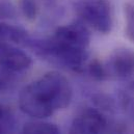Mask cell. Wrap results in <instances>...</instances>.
<instances>
[{
  "label": "cell",
  "instance_id": "cell-3",
  "mask_svg": "<svg viewBox=\"0 0 134 134\" xmlns=\"http://www.w3.org/2000/svg\"><path fill=\"white\" fill-rule=\"evenodd\" d=\"M72 7L87 27L108 34L113 27V8L109 0H72Z\"/></svg>",
  "mask_w": 134,
  "mask_h": 134
},
{
  "label": "cell",
  "instance_id": "cell-17",
  "mask_svg": "<svg viewBox=\"0 0 134 134\" xmlns=\"http://www.w3.org/2000/svg\"><path fill=\"white\" fill-rule=\"evenodd\" d=\"M128 90H129V91H131L132 93H134V83L130 86V87H128Z\"/></svg>",
  "mask_w": 134,
  "mask_h": 134
},
{
  "label": "cell",
  "instance_id": "cell-1",
  "mask_svg": "<svg viewBox=\"0 0 134 134\" xmlns=\"http://www.w3.org/2000/svg\"><path fill=\"white\" fill-rule=\"evenodd\" d=\"M91 32L80 20L59 26L50 37H29L25 47L52 64L75 73H84L88 63Z\"/></svg>",
  "mask_w": 134,
  "mask_h": 134
},
{
  "label": "cell",
  "instance_id": "cell-15",
  "mask_svg": "<svg viewBox=\"0 0 134 134\" xmlns=\"http://www.w3.org/2000/svg\"><path fill=\"white\" fill-rule=\"evenodd\" d=\"M17 16L16 6L12 0H0V21L10 20Z\"/></svg>",
  "mask_w": 134,
  "mask_h": 134
},
{
  "label": "cell",
  "instance_id": "cell-5",
  "mask_svg": "<svg viewBox=\"0 0 134 134\" xmlns=\"http://www.w3.org/2000/svg\"><path fill=\"white\" fill-rule=\"evenodd\" d=\"M109 123L100 109L86 108L73 120L70 134H106Z\"/></svg>",
  "mask_w": 134,
  "mask_h": 134
},
{
  "label": "cell",
  "instance_id": "cell-12",
  "mask_svg": "<svg viewBox=\"0 0 134 134\" xmlns=\"http://www.w3.org/2000/svg\"><path fill=\"white\" fill-rule=\"evenodd\" d=\"M124 20H125V34L129 41L134 43V4L127 2L124 4Z\"/></svg>",
  "mask_w": 134,
  "mask_h": 134
},
{
  "label": "cell",
  "instance_id": "cell-18",
  "mask_svg": "<svg viewBox=\"0 0 134 134\" xmlns=\"http://www.w3.org/2000/svg\"><path fill=\"white\" fill-rule=\"evenodd\" d=\"M45 1H46V2H48L49 4H52V3H54L56 0H45Z\"/></svg>",
  "mask_w": 134,
  "mask_h": 134
},
{
  "label": "cell",
  "instance_id": "cell-7",
  "mask_svg": "<svg viewBox=\"0 0 134 134\" xmlns=\"http://www.w3.org/2000/svg\"><path fill=\"white\" fill-rule=\"evenodd\" d=\"M30 35L21 26L8 24L5 22L0 23V44H13L26 46Z\"/></svg>",
  "mask_w": 134,
  "mask_h": 134
},
{
  "label": "cell",
  "instance_id": "cell-9",
  "mask_svg": "<svg viewBox=\"0 0 134 134\" xmlns=\"http://www.w3.org/2000/svg\"><path fill=\"white\" fill-rule=\"evenodd\" d=\"M116 103L128 120L134 124V96L132 92L119 91L116 95Z\"/></svg>",
  "mask_w": 134,
  "mask_h": 134
},
{
  "label": "cell",
  "instance_id": "cell-10",
  "mask_svg": "<svg viewBox=\"0 0 134 134\" xmlns=\"http://www.w3.org/2000/svg\"><path fill=\"white\" fill-rule=\"evenodd\" d=\"M16 121L8 107L0 103V134H13Z\"/></svg>",
  "mask_w": 134,
  "mask_h": 134
},
{
  "label": "cell",
  "instance_id": "cell-13",
  "mask_svg": "<svg viewBox=\"0 0 134 134\" xmlns=\"http://www.w3.org/2000/svg\"><path fill=\"white\" fill-rule=\"evenodd\" d=\"M21 76L0 69V92L12 91L19 82Z\"/></svg>",
  "mask_w": 134,
  "mask_h": 134
},
{
  "label": "cell",
  "instance_id": "cell-6",
  "mask_svg": "<svg viewBox=\"0 0 134 134\" xmlns=\"http://www.w3.org/2000/svg\"><path fill=\"white\" fill-rule=\"evenodd\" d=\"M31 65V57L17 45L0 44V69L22 76Z\"/></svg>",
  "mask_w": 134,
  "mask_h": 134
},
{
  "label": "cell",
  "instance_id": "cell-16",
  "mask_svg": "<svg viewBox=\"0 0 134 134\" xmlns=\"http://www.w3.org/2000/svg\"><path fill=\"white\" fill-rule=\"evenodd\" d=\"M106 134H129V131L123 123H109Z\"/></svg>",
  "mask_w": 134,
  "mask_h": 134
},
{
  "label": "cell",
  "instance_id": "cell-8",
  "mask_svg": "<svg viewBox=\"0 0 134 134\" xmlns=\"http://www.w3.org/2000/svg\"><path fill=\"white\" fill-rule=\"evenodd\" d=\"M20 134H63L60 129L48 122H30L24 125Z\"/></svg>",
  "mask_w": 134,
  "mask_h": 134
},
{
  "label": "cell",
  "instance_id": "cell-4",
  "mask_svg": "<svg viewBox=\"0 0 134 134\" xmlns=\"http://www.w3.org/2000/svg\"><path fill=\"white\" fill-rule=\"evenodd\" d=\"M104 65L108 79L125 83L127 87L134 83V50L118 48L109 55Z\"/></svg>",
  "mask_w": 134,
  "mask_h": 134
},
{
  "label": "cell",
  "instance_id": "cell-14",
  "mask_svg": "<svg viewBox=\"0 0 134 134\" xmlns=\"http://www.w3.org/2000/svg\"><path fill=\"white\" fill-rule=\"evenodd\" d=\"M21 10L26 19L30 21L35 20L40 12L37 0H21Z\"/></svg>",
  "mask_w": 134,
  "mask_h": 134
},
{
  "label": "cell",
  "instance_id": "cell-2",
  "mask_svg": "<svg viewBox=\"0 0 134 134\" xmlns=\"http://www.w3.org/2000/svg\"><path fill=\"white\" fill-rule=\"evenodd\" d=\"M73 97V90L66 76L51 71L22 88L19 95L21 111L42 120L67 108Z\"/></svg>",
  "mask_w": 134,
  "mask_h": 134
},
{
  "label": "cell",
  "instance_id": "cell-11",
  "mask_svg": "<svg viewBox=\"0 0 134 134\" xmlns=\"http://www.w3.org/2000/svg\"><path fill=\"white\" fill-rule=\"evenodd\" d=\"M84 73H86L93 80L95 81H105L108 80V75L106 72V68L104 63H102L98 59L92 60L87 63Z\"/></svg>",
  "mask_w": 134,
  "mask_h": 134
}]
</instances>
